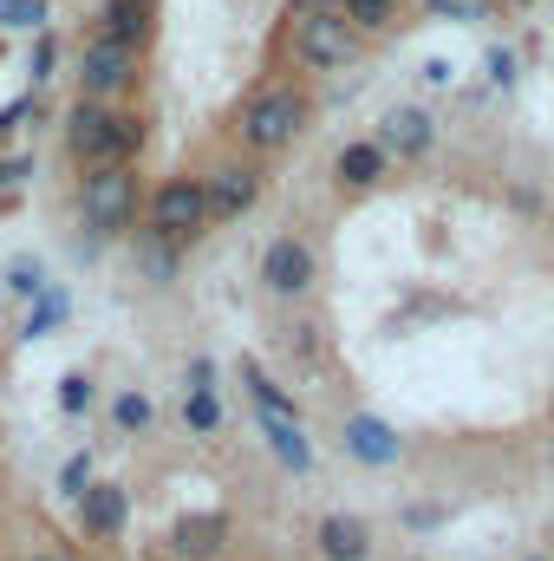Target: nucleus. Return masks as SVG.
<instances>
[{"mask_svg": "<svg viewBox=\"0 0 554 561\" xmlns=\"http://www.w3.org/2000/svg\"><path fill=\"white\" fill-rule=\"evenodd\" d=\"M359 59V26L339 7H307L293 13V66L307 72H339Z\"/></svg>", "mask_w": 554, "mask_h": 561, "instance_id": "obj_1", "label": "nucleus"}, {"mask_svg": "<svg viewBox=\"0 0 554 561\" xmlns=\"http://www.w3.org/2000/svg\"><path fill=\"white\" fill-rule=\"evenodd\" d=\"M242 144L249 150H287V144L307 131V99L293 85H262L249 105H242Z\"/></svg>", "mask_w": 554, "mask_h": 561, "instance_id": "obj_2", "label": "nucleus"}, {"mask_svg": "<svg viewBox=\"0 0 554 561\" xmlns=\"http://www.w3.org/2000/svg\"><path fill=\"white\" fill-rule=\"evenodd\" d=\"M79 216H85L92 236H125L131 216H138V176H131V163H105V170H92L85 190H79Z\"/></svg>", "mask_w": 554, "mask_h": 561, "instance_id": "obj_3", "label": "nucleus"}, {"mask_svg": "<svg viewBox=\"0 0 554 561\" xmlns=\"http://www.w3.org/2000/svg\"><path fill=\"white\" fill-rule=\"evenodd\" d=\"M150 229L170 242H189L209 229V176H170L150 196Z\"/></svg>", "mask_w": 554, "mask_h": 561, "instance_id": "obj_4", "label": "nucleus"}, {"mask_svg": "<svg viewBox=\"0 0 554 561\" xmlns=\"http://www.w3.org/2000/svg\"><path fill=\"white\" fill-rule=\"evenodd\" d=\"M118 125H125V112H112L105 99H85V92H79V105H72V125H66V150H72L85 170L125 163V157H118Z\"/></svg>", "mask_w": 554, "mask_h": 561, "instance_id": "obj_5", "label": "nucleus"}, {"mask_svg": "<svg viewBox=\"0 0 554 561\" xmlns=\"http://www.w3.org/2000/svg\"><path fill=\"white\" fill-rule=\"evenodd\" d=\"M138 53L143 46H125V39H112L105 26L85 39V53H79V92L85 99H112V92H125L131 79H138Z\"/></svg>", "mask_w": 554, "mask_h": 561, "instance_id": "obj_6", "label": "nucleus"}, {"mask_svg": "<svg viewBox=\"0 0 554 561\" xmlns=\"http://www.w3.org/2000/svg\"><path fill=\"white\" fill-rule=\"evenodd\" d=\"M320 280V262H313V249L300 242V236H275L268 249H262V287L280 294V300H293V294H307Z\"/></svg>", "mask_w": 554, "mask_h": 561, "instance_id": "obj_7", "label": "nucleus"}, {"mask_svg": "<svg viewBox=\"0 0 554 561\" xmlns=\"http://www.w3.org/2000/svg\"><path fill=\"white\" fill-rule=\"evenodd\" d=\"M255 196H262V176H255L249 163H222V170H209V222H235V216H249Z\"/></svg>", "mask_w": 554, "mask_h": 561, "instance_id": "obj_8", "label": "nucleus"}, {"mask_svg": "<svg viewBox=\"0 0 554 561\" xmlns=\"http://www.w3.org/2000/svg\"><path fill=\"white\" fill-rule=\"evenodd\" d=\"M379 144H385L392 157H424V150L437 144V118H430L424 105H392V112L379 118Z\"/></svg>", "mask_w": 554, "mask_h": 561, "instance_id": "obj_9", "label": "nucleus"}, {"mask_svg": "<svg viewBox=\"0 0 554 561\" xmlns=\"http://www.w3.org/2000/svg\"><path fill=\"white\" fill-rule=\"evenodd\" d=\"M399 431L385 419H372V412H359V419H346V457L353 463H372V470H385V463H399Z\"/></svg>", "mask_w": 554, "mask_h": 561, "instance_id": "obj_10", "label": "nucleus"}, {"mask_svg": "<svg viewBox=\"0 0 554 561\" xmlns=\"http://www.w3.org/2000/svg\"><path fill=\"white\" fill-rule=\"evenodd\" d=\"M320 556L326 561H372V529L359 516H320Z\"/></svg>", "mask_w": 554, "mask_h": 561, "instance_id": "obj_11", "label": "nucleus"}, {"mask_svg": "<svg viewBox=\"0 0 554 561\" xmlns=\"http://www.w3.org/2000/svg\"><path fill=\"white\" fill-rule=\"evenodd\" d=\"M385 163H392V150L379 138H359V144H346L339 157H333V176L346 183V190H372L379 176H385Z\"/></svg>", "mask_w": 554, "mask_h": 561, "instance_id": "obj_12", "label": "nucleus"}, {"mask_svg": "<svg viewBox=\"0 0 554 561\" xmlns=\"http://www.w3.org/2000/svg\"><path fill=\"white\" fill-rule=\"evenodd\" d=\"M222 542H229V523H222V516H183V523L170 529V549L183 561H216Z\"/></svg>", "mask_w": 554, "mask_h": 561, "instance_id": "obj_13", "label": "nucleus"}, {"mask_svg": "<svg viewBox=\"0 0 554 561\" xmlns=\"http://www.w3.org/2000/svg\"><path fill=\"white\" fill-rule=\"evenodd\" d=\"M79 523H85V536H118L125 529V483H92L79 496Z\"/></svg>", "mask_w": 554, "mask_h": 561, "instance_id": "obj_14", "label": "nucleus"}, {"mask_svg": "<svg viewBox=\"0 0 554 561\" xmlns=\"http://www.w3.org/2000/svg\"><path fill=\"white\" fill-rule=\"evenodd\" d=\"M262 437H268V450L280 457V470H293V477L313 470V444H307L300 419H262Z\"/></svg>", "mask_w": 554, "mask_h": 561, "instance_id": "obj_15", "label": "nucleus"}, {"mask_svg": "<svg viewBox=\"0 0 554 561\" xmlns=\"http://www.w3.org/2000/svg\"><path fill=\"white\" fill-rule=\"evenodd\" d=\"M99 26H105L112 39H125V46H143V39H150V7H143V0H105Z\"/></svg>", "mask_w": 554, "mask_h": 561, "instance_id": "obj_16", "label": "nucleus"}, {"mask_svg": "<svg viewBox=\"0 0 554 561\" xmlns=\"http://www.w3.org/2000/svg\"><path fill=\"white\" fill-rule=\"evenodd\" d=\"M242 386H249V399H255V412H262V419H300V412H293V399L280 392L255 359H242Z\"/></svg>", "mask_w": 554, "mask_h": 561, "instance_id": "obj_17", "label": "nucleus"}, {"mask_svg": "<svg viewBox=\"0 0 554 561\" xmlns=\"http://www.w3.org/2000/svg\"><path fill=\"white\" fill-rule=\"evenodd\" d=\"M339 13L359 26V33H385L399 20V0H339Z\"/></svg>", "mask_w": 554, "mask_h": 561, "instance_id": "obj_18", "label": "nucleus"}, {"mask_svg": "<svg viewBox=\"0 0 554 561\" xmlns=\"http://www.w3.org/2000/svg\"><path fill=\"white\" fill-rule=\"evenodd\" d=\"M138 262H143V268H150V275H157V280H170V275H176V242L150 229V236H143V242H138Z\"/></svg>", "mask_w": 554, "mask_h": 561, "instance_id": "obj_19", "label": "nucleus"}, {"mask_svg": "<svg viewBox=\"0 0 554 561\" xmlns=\"http://www.w3.org/2000/svg\"><path fill=\"white\" fill-rule=\"evenodd\" d=\"M59 320H66V294H59V287H46V294L33 300V313H26V340H39V333H53Z\"/></svg>", "mask_w": 554, "mask_h": 561, "instance_id": "obj_20", "label": "nucleus"}, {"mask_svg": "<svg viewBox=\"0 0 554 561\" xmlns=\"http://www.w3.org/2000/svg\"><path fill=\"white\" fill-rule=\"evenodd\" d=\"M183 424L209 437V431L222 424V399H216V392H183Z\"/></svg>", "mask_w": 554, "mask_h": 561, "instance_id": "obj_21", "label": "nucleus"}, {"mask_svg": "<svg viewBox=\"0 0 554 561\" xmlns=\"http://www.w3.org/2000/svg\"><path fill=\"white\" fill-rule=\"evenodd\" d=\"M0 26H13V33H46V0H0Z\"/></svg>", "mask_w": 554, "mask_h": 561, "instance_id": "obj_22", "label": "nucleus"}, {"mask_svg": "<svg viewBox=\"0 0 554 561\" xmlns=\"http://www.w3.org/2000/svg\"><path fill=\"white\" fill-rule=\"evenodd\" d=\"M424 13H430V20H457V26H463V20H489V13H496V0H424Z\"/></svg>", "mask_w": 554, "mask_h": 561, "instance_id": "obj_23", "label": "nucleus"}, {"mask_svg": "<svg viewBox=\"0 0 554 561\" xmlns=\"http://www.w3.org/2000/svg\"><path fill=\"white\" fill-rule=\"evenodd\" d=\"M92 399H99V386H92L85 373H66V379H59V412L79 419V412H92Z\"/></svg>", "mask_w": 554, "mask_h": 561, "instance_id": "obj_24", "label": "nucleus"}, {"mask_svg": "<svg viewBox=\"0 0 554 561\" xmlns=\"http://www.w3.org/2000/svg\"><path fill=\"white\" fill-rule=\"evenodd\" d=\"M46 287H53V280H46L39 262H13V268H7V294H20V300H39Z\"/></svg>", "mask_w": 554, "mask_h": 561, "instance_id": "obj_25", "label": "nucleus"}, {"mask_svg": "<svg viewBox=\"0 0 554 561\" xmlns=\"http://www.w3.org/2000/svg\"><path fill=\"white\" fill-rule=\"evenodd\" d=\"M92 483H99V477H92V457H85V450H79V457H66V470H59V496H72V503H79Z\"/></svg>", "mask_w": 554, "mask_h": 561, "instance_id": "obj_26", "label": "nucleus"}, {"mask_svg": "<svg viewBox=\"0 0 554 561\" xmlns=\"http://www.w3.org/2000/svg\"><path fill=\"white\" fill-rule=\"evenodd\" d=\"M112 419H118V431H143V424H150V399H143V392H118Z\"/></svg>", "mask_w": 554, "mask_h": 561, "instance_id": "obj_27", "label": "nucleus"}, {"mask_svg": "<svg viewBox=\"0 0 554 561\" xmlns=\"http://www.w3.org/2000/svg\"><path fill=\"white\" fill-rule=\"evenodd\" d=\"M483 66H489V85H496V92H509L522 59H516V46H489V59H483Z\"/></svg>", "mask_w": 554, "mask_h": 561, "instance_id": "obj_28", "label": "nucleus"}, {"mask_svg": "<svg viewBox=\"0 0 554 561\" xmlns=\"http://www.w3.org/2000/svg\"><path fill=\"white\" fill-rule=\"evenodd\" d=\"M53 66H59V46H53V33H39V39H33V59H26L33 85H39V79H53Z\"/></svg>", "mask_w": 554, "mask_h": 561, "instance_id": "obj_29", "label": "nucleus"}, {"mask_svg": "<svg viewBox=\"0 0 554 561\" xmlns=\"http://www.w3.org/2000/svg\"><path fill=\"white\" fill-rule=\"evenodd\" d=\"M138 150H143V118H138V112H125V125H118V157L131 163Z\"/></svg>", "mask_w": 554, "mask_h": 561, "instance_id": "obj_30", "label": "nucleus"}, {"mask_svg": "<svg viewBox=\"0 0 554 561\" xmlns=\"http://www.w3.org/2000/svg\"><path fill=\"white\" fill-rule=\"evenodd\" d=\"M26 118H33V99H13V105L0 112V138H13V131H20Z\"/></svg>", "mask_w": 554, "mask_h": 561, "instance_id": "obj_31", "label": "nucleus"}, {"mask_svg": "<svg viewBox=\"0 0 554 561\" xmlns=\"http://www.w3.org/2000/svg\"><path fill=\"white\" fill-rule=\"evenodd\" d=\"M26 176H33V157H0V190H13Z\"/></svg>", "mask_w": 554, "mask_h": 561, "instance_id": "obj_32", "label": "nucleus"}, {"mask_svg": "<svg viewBox=\"0 0 554 561\" xmlns=\"http://www.w3.org/2000/svg\"><path fill=\"white\" fill-rule=\"evenodd\" d=\"M189 392H216V366L209 359H189Z\"/></svg>", "mask_w": 554, "mask_h": 561, "instance_id": "obj_33", "label": "nucleus"}, {"mask_svg": "<svg viewBox=\"0 0 554 561\" xmlns=\"http://www.w3.org/2000/svg\"><path fill=\"white\" fill-rule=\"evenodd\" d=\"M424 79L430 85H450V59H424Z\"/></svg>", "mask_w": 554, "mask_h": 561, "instance_id": "obj_34", "label": "nucleus"}, {"mask_svg": "<svg viewBox=\"0 0 554 561\" xmlns=\"http://www.w3.org/2000/svg\"><path fill=\"white\" fill-rule=\"evenodd\" d=\"M33 561H72V556H33Z\"/></svg>", "mask_w": 554, "mask_h": 561, "instance_id": "obj_35", "label": "nucleus"}, {"mask_svg": "<svg viewBox=\"0 0 554 561\" xmlns=\"http://www.w3.org/2000/svg\"><path fill=\"white\" fill-rule=\"evenodd\" d=\"M496 7H522V0H496Z\"/></svg>", "mask_w": 554, "mask_h": 561, "instance_id": "obj_36", "label": "nucleus"}, {"mask_svg": "<svg viewBox=\"0 0 554 561\" xmlns=\"http://www.w3.org/2000/svg\"><path fill=\"white\" fill-rule=\"evenodd\" d=\"M143 7H157V0H143Z\"/></svg>", "mask_w": 554, "mask_h": 561, "instance_id": "obj_37", "label": "nucleus"}, {"mask_svg": "<svg viewBox=\"0 0 554 561\" xmlns=\"http://www.w3.org/2000/svg\"><path fill=\"white\" fill-rule=\"evenodd\" d=\"M412 561H417V556H412Z\"/></svg>", "mask_w": 554, "mask_h": 561, "instance_id": "obj_38", "label": "nucleus"}]
</instances>
